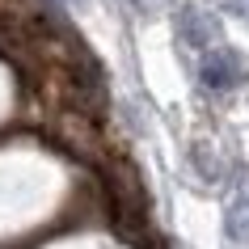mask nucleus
I'll use <instances>...</instances> for the list:
<instances>
[{
	"label": "nucleus",
	"instance_id": "nucleus-1",
	"mask_svg": "<svg viewBox=\"0 0 249 249\" xmlns=\"http://www.w3.org/2000/svg\"><path fill=\"white\" fill-rule=\"evenodd\" d=\"M51 131H55V140H59L72 157L89 160V165H97V169H102L106 157H110L102 131H97V123H93V114L76 110V106H68V110H59V114L51 118Z\"/></svg>",
	"mask_w": 249,
	"mask_h": 249
},
{
	"label": "nucleus",
	"instance_id": "nucleus-3",
	"mask_svg": "<svg viewBox=\"0 0 249 249\" xmlns=\"http://www.w3.org/2000/svg\"><path fill=\"white\" fill-rule=\"evenodd\" d=\"M173 21H178V38H182L186 47H195V51H211V38H215V21H211L203 9H195V4H182Z\"/></svg>",
	"mask_w": 249,
	"mask_h": 249
},
{
	"label": "nucleus",
	"instance_id": "nucleus-7",
	"mask_svg": "<svg viewBox=\"0 0 249 249\" xmlns=\"http://www.w3.org/2000/svg\"><path fill=\"white\" fill-rule=\"evenodd\" d=\"M64 4H76V9H85V0H64Z\"/></svg>",
	"mask_w": 249,
	"mask_h": 249
},
{
	"label": "nucleus",
	"instance_id": "nucleus-6",
	"mask_svg": "<svg viewBox=\"0 0 249 249\" xmlns=\"http://www.w3.org/2000/svg\"><path fill=\"white\" fill-rule=\"evenodd\" d=\"M224 9H232L236 17H245V21H249V0H224Z\"/></svg>",
	"mask_w": 249,
	"mask_h": 249
},
{
	"label": "nucleus",
	"instance_id": "nucleus-2",
	"mask_svg": "<svg viewBox=\"0 0 249 249\" xmlns=\"http://www.w3.org/2000/svg\"><path fill=\"white\" fill-rule=\"evenodd\" d=\"M198 80L207 93H232L241 80H245V64L241 55L228 51V47H215V51H203V64H198Z\"/></svg>",
	"mask_w": 249,
	"mask_h": 249
},
{
	"label": "nucleus",
	"instance_id": "nucleus-4",
	"mask_svg": "<svg viewBox=\"0 0 249 249\" xmlns=\"http://www.w3.org/2000/svg\"><path fill=\"white\" fill-rule=\"evenodd\" d=\"M228 228L236 241H249V195H236L228 207Z\"/></svg>",
	"mask_w": 249,
	"mask_h": 249
},
{
	"label": "nucleus",
	"instance_id": "nucleus-5",
	"mask_svg": "<svg viewBox=\"0 0 249 249\" xmlns=\"http://www.w3.org/2000/svg\"><path fill=\"white\" fill-rule=\"evenodd\" d=\"M195 160H198V178L203 182H220L224 169H220V160H215V152H207V148H195Z\"/></svg>",
	"mask_w": 249,
	"mask_h": 249
}]
</instances>
